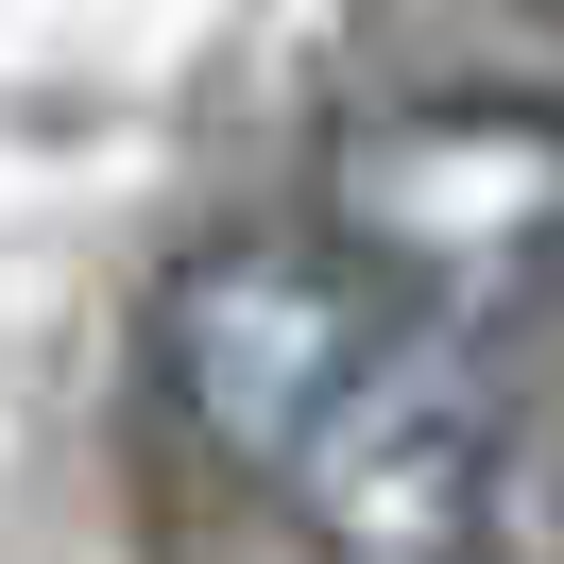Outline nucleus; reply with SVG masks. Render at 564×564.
<instances>
[{
	"label": "nucleus",
	"mask_w": 564,
	"mask_h": 564,
	"mask_svg": "<svg viewBox=\"0 0 564 564\" xmlns=\"http://www.w3.org/2000/svg\"><path fill=\"white\" fill-rule=\"evenodd\" d=\"M325 223H343L411 308H462V325H479L496 291H530V274L564 257V104L427 86V104L343 120V154H325Z\"/></svg>",
	"instance_id": "nucleus-1"
},
{
	"label": "nucleus",
	"mask_w": 564,
	"mask_h": 564,
	"mask_svg": "<svg viewBox=\"0 0 564 564\" xmlns=\"http://www.w3.org/2000/svg\"><path fill=\"white\" fill-rule=\"evenodd\" d=\"M393 325H411V291H393L343 223H325V240H206L154 291V377H172V411L206 427L223 462H274L291 479L308 427L377 377Z\"/></svg>",
	"instance_id": "nucleus-2"
},
{
	"label": "nucleus",
	"mask_w": 564,
	"mask_h": 564,
	"mask_svg": "<svg viewBox=\"0 0 564 564\" xmlns=\"http://www.w3.org/2000/svg\"><path fill=\"white\" fill-rule=\"evenodd\" d=\"M291 496H308V547L325 564H462L479 513H496V377H479V325H462V308H411L377 343V377L308 427Z\"/></svg>",
	"instance_id": "nucleus-3"
}]
</instances>
